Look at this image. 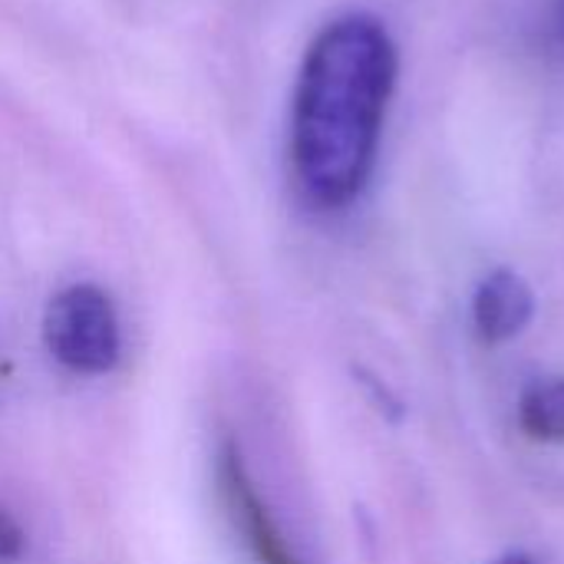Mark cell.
<instances>
[{
	"label": "cell",
	"instance_id": "6",
	"mask_svg": "<svg viewBox=\"0 0 564 564\" xmlns=\"http://www.w3.org/2000/svg\"><path fill=\"white\" fill-rule=\"evenodd\" d=\"M23 555V532L7 509H0V562H17Z\"/></svg>",
	"mask_w": 564,
	"mask_h": 564
},
{
	"label": "cell",
	"instance_id": "7",
	"mask_svg": "<svg viewBox=\"0 0 564 564\" xmlns=\"http://www.w3.org/2000/svg\"><path fill=\"white\" fill-rule=\"evenodd\" d=\"M496 564H535L532 558H525V555H509V558H502V562Z\"/></svg>",
	"mask_w": 564,
	"mask_h": 564
},
{
	"label": "cell",
	"instance_id": "1",
	"mask_svg": "<svg viewBox=\"0 0 564 564\" xmlns=\"http://www.w3.org/2000/svg\"><path fill=\"white\" fill-rule=\"evenodd\" d=\"M397 69V46L370 13L327 23L311 43L291 116V165L311 205L344 208L370 182Z\"/></svg>",
	"mask_w": 564,
	"mask_h": 564
},
{
	"label": "cell",
	"instance_id": "3",
	"mask_svg": "<svg viewBox=\"0 0 564 564\" xmlns=\"http://www.w3.org/2000/svg\"><path fill=\"white\" fill-rule=\"evenodd\" d=\"M218 479H221L228 512H231L238 532L245 535L248 549L254 552V558L261 564H297L294 552L288 549L284 535H281V529L274 525L268 506L261 502L254 482L248 479L245 463L235 453V446H225L221 463H218Z\"/></svg>",
	"mask_w": 564,
	"mask_h": 564
},
{
	"label": "cell",
	"instance_id": "5",
	"mask_svg": "<svg viewBox=\"0 0 564 564\" xmlns=\"http://www.w3.org/2000/svg\"><path fill=\"white\" fill-rule=\"evenodd\" d=\"M519 426L539 443H564V377L535 380L522 393Z\"/></svg>",
	"mask_w": 564,
	"mask_h": 564
},
{
	"label": "cell",
	"instance_id": "4",
	"mask_svg": "<svg viewBox=\"0 0 564 564\" xmlns=\"http://www.w3.org/2000/svg\"><path fill=\"white\" fill-rule=\"evenodd\" d=\"M532 314H535V294L529 281L509 268L492 271L476 288L473 324L486 344H506L519 337L532 324Z\"/></svg>",
	"mask_w": 564,
	"mask_h": 564
},
{
	"label": "cell",
	"instance_id": "2",
	"mask_svg": "<svg viewBox=\"0 0 564 564\" xmlns=\"http://www.w3.org/2000/svg\"><path fill=\"white\" fill-rule=\"evenodd\" d=\"M46 350L69 370L106 373L119 360V317L109 294L96 284L63 288L43 314Z\"/></svg>",
	"mask_w": 564,
	"mask_h": 564
}]
</instances>
